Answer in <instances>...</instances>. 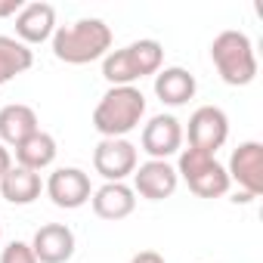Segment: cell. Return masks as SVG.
<instances>
[{"label": "cell", "instance_id": "obj_1", "mask_svg": "<svg viewBox=\"0 0 263 263\" xmlns=\"http://www.w3.org/2000/svg\"><path fill=\"white\" fill-rule=\"evenodd\" d=\"M111 28L102 19H78L53 34V56L65 65H87L111 53Z\"/></svg>", "mask_w": 263, "mask_h": 263}, {"label": "cell", "instance_id": "obj_2", "mask_svg": "<svg viewBox=\"0 0 263 263\" xmlns=\"http://www.w3.org/2000/svg\"><path fill=\"white\" fill-rule=\"evenodd\" d=\"M146 115V96L140 87H108L93 108V127L102 140H124Z\"/></svg>", "mask_w": 263, "mask_h": 263}, {"label": "cell", "instance_id": "obj_3", "mask_svg": "<svg viewBox=\"0 0 263 263\" xmlns=\"http://www.w3.org/2000/svg\"><path fill=\"white\" fill-rule=\"evenodd\" d=\"M161 62H164V47L152 37H143L121 50H111L102 59V78L111 87H134L140 78L158 74Z\"/></svg>", "mask_w": 263, "mask_h": 263}, {"label": "cell", "instance_id": "obj_4", "mask_svg": "<svg viewBox=\"0 0 263 263\" xmlns=\"http://www.w3.org/2000/svg\"><path fill=\"white\" fill-rule=\"evenodd\" d=\"M211 59L217 74L223 78V84L229 87H248L257 78V56H254V44L245 31H220L211 44Z\"/></svg>", "mask_w": 263, "mask_h": 263}, {"label": "cell", "instance_id": "obj_5", "mask_svg": "<svg viewBox=\"0 0 263 263\" xmlns=\"http://www.w3.org/2000/svg\"><path fill=\"white\" fill-rule=\"evenodd\" d=\"M177 177L198 195V198H220L229 192V174L226 167L201 149H180V164H177Z\"/></svg>", "mask_w": 263, "mask_h": 263}, {"label": "cell", "instance_id": "obj_6", "mask_svg": "<svg viewBox=\"0 0 263 263\" xmlns=\"http://www.w3.org/2000/svg\"><path fill=\"white\" fill-rule=\"evenodd\" d=\"M140 164V152L130 140H102L93 149V171L105 183H124L127 177H134Z\"/></svg>", "mask_w": 263, "mask_h": 263}, {"label": "cell", "instance_id": "obj_7", "mask_svg": "<svg viewBox=\"0 0 263 263\" xmlns=\"http://www.w3.org/2000/svg\"><path fill=\"white\" fill-rule=\"evenodd\" d=\"M189 146L217 155V149L229 140V118L220 105H201L189 115Z\"/></svg>", "mask_w": 263, "mask_h": 263}, {"label": "cell", "instance_id": "obj_8", "mask_svg": "<svg viewBox=\"0 0 263 263\" xmlns=\"http://www.w3.org/2000/svg\"><path fill=\"white\" fill-rule=\"evenodd\" d=\"M47 195L56 208L62 211H78L90 201L93 195V186H90V177L81 171V167H56L47 180Z\"/></svg>", "mask_w": 263, "mask_h": 263}, {"label": "cell", "instance_id": "obj_9", "mask_svg": "<svg viewBox=\"0 0 263 263\" xmlns=\"http://www.w3.org/2000/svg\"><path fill=\"white\" fill-rule=\"evenodd\" d=\"M226 174H229V183L235 180L245 195L257 198L263 192V143H257V140L241 143L232 152Z\"/></svg>", "mask_w": 263, "mask_h": 263}, {"label": "cell", "instance_id": "obj_10", "mask_svg": "<svg viewBox=\"0 0 263 263\" xmlns=\"http://www.w3.org/2000/svg\"><path fill=\"white\" fill-rule=\"evenodd\" d=\"M140 143L152 161H167L171 155H177L183 149V124L174 115H155L143 127Z\"/></svg>", "mask_w": 263, "mask_h": 263}, {"label": "cell", "instance_id": "obj_11", "mask_svg": "<svg viewBox=\"0 0 263 263\" xmlns=\"http://www.w3.org/2000/svg\"><path fill=\"white\" fill-rule=\"evenodd\" d=\"M180 186V177H177V167L171 161H146V164H137L134 171V192L149 198V201H164L177 192Z\"/></svg>", "mask_w": 263, "mask_h": 263}, {"label": "cell", "instance_id": "obj_12", "mask_svg": "<svg viewBox=\"0 0 263 263\" xmlns=\"http://www.w3.org/2000/svg\"><path fill=\"white\" fill-rule=\"evenodd\" d=\"M37 263H68L74 257V232L65 223H47L34 232V238L28 241Z\"/></svg>", "mask_w": 263, "mask_h": 263}, {"label": "cell", "instance_id": "obj_13", "mask_svg": "<svg viewBox=\"0 0 263 263\" xmlns=\"http://www.w3.org/2000/svg\"><path fill=\"white\" fill-rule=\"evenodd\" d=\"M56 34V10L50 4H25L16 16V41H22L25 47L31 44H44L53 41Z\"/></svg>", "mask_w": 263, "mask_h": 263}, {"label": "cell", "instance_id": "obj_14", "mask_svg": "<svg viewBox=\"0 0 263 263\" xmlns=\"http://www.w3.org/2000/svg\"><path fill=\"white\" fill-rule=\"evenodd\" d=\"M90 204H93V214L99 220L118 223V220H127L137 211V192L127 183H105L90 195Z\"/></svg>", "mask_w": 263, "mask_h": 263}, {"label": "cell", "instance_id": "obj_15", "mask_svg": "<svg viewBox=\"0 0 263 263\" xmlns=\"http://www.w3.org/2000/svg\"><path fill=\"white\" fill-rule=\"evenodd\" d=\"M37 111L25 102H10L0 108V143L4 146H19L31 134H37Z\"/></svg>", "mask_w": 263, "mask_h": 263}, {"label": "cell", "instance_id": "obj_16", "mask_svg": "<svg viewBox=\"0 0 263 263\" xmlns=\"http://www.w3.org/2000/svg\"><path fill=\"white\" fill-rule=\"evenodd\" d=\"M198 84H195V74H189L186 68L180 65H171V68H161L155 74V96L164 102V105H186L192 96H195Z\"/></svg>", "mask_w": 263, "mask_h": 263}, {"label": "cell", "instance_id": "obj_17", "mask_svg": "<svg viewBox=\"0 0 263 263\" xmlns=\"http://www.w3.org/2000/svg\"><path fill=\"white\" fill-rule=\"evenodd\" d=\"M44 192V183H41V174L28 171V167H19L13 164L4 180H0V195H4L10 204H31L37 201Z\"/></svg>", "mask_w": 263, "mask_h": 263}, {"label": "cell", "instance_id": "obj_18", "mask_svg": "<svg viewBox=\"0 0 263 263\" xmlns=\"http://www.w3.org/2000/svg\"><path fill=\"white\" fill-rule=\"evenodd\" d=\"M56 152H59L56 149V140L47 134V130H37V134H31L25 143L16 146V164L41 174V171H47L56 161Z\"/></svg>", "mask_w": 263, "mask_h": 263}, {"label": "cell", "instance_id": "obj_19", "mask_svg": "<svg viewBox=\"0 0 263 263\" xmlns=\"http://www.w3.org/2000/svg\"><path fill=\"white\" fill-rule=\"evenodd\" d=\"M31 65H34L31 47H25L22 41H16L10 34H0V84L25 74Z\"/></svg>", "mask_w": 263, "mask_h": 263}, {"label": "cell", "instance_id": "obj_20", "mask_svg": "<svg viewBox=\"0 0 263 263\" xmlns=\"http://www.w3.org/2000/svg\"><path fill=\"white\" fill-rule=\"evenodd\" d=\"M0 263H37V257L28 241H10L0 251Z\"/></svg>", "mask_w": 263, "mask_h": 263}, {"label": "cell", "instance_id": "obj_21", "mask_svg": "<svg viewBox=\"0 0 263 263\" xmlns=\"http://www.w3.org/2000/svg\"><path fill=\"white\" fill-rule=\"evenodd\" d=\"M130 263H167L158 251H140V254H134L130 257Z\"/></svg>", "mask_w": 263, "mask_h": 263}, {"label": "cell", "instance_id": "obj_22", "mask_svg": "<svg viewBox=\"0 0 263 263\" xmlns=\"http://www.w3.org/2000/svg\"><path fill=\"white\" fill-rule=\"evenodd\" d=\"M13 167V155H10V149L0 143V180H4V174Z\"/></svg>", "mask_w": 263, "mask_h": 263}, {"label": "cell", "instance_id": "obj_23", "mask_svg": "<svg viewBox=\"0 0 263 263\" xmlns=\"http://www.w3.org/2000/svg\"><path fill=\"white\" fill-rule=\"evenodd\" d=\"M0 238H4V226H0Z\"/></svg>", "mask_w": 263, "mask_h": 263}, {"label": "cell", "instance_id": "obj_24", "mask_svg": "<svg viewBox=\"0 0 263 263\" xmlns=\"http://www.w3.org/2000/svg\"><path fill=\"white\" fill-rule=\"evenodd\" d=\"M0 87H4V84H0Z\"/></svg>", "mask_w": 263, "mask_h": 263}]
</instances>
